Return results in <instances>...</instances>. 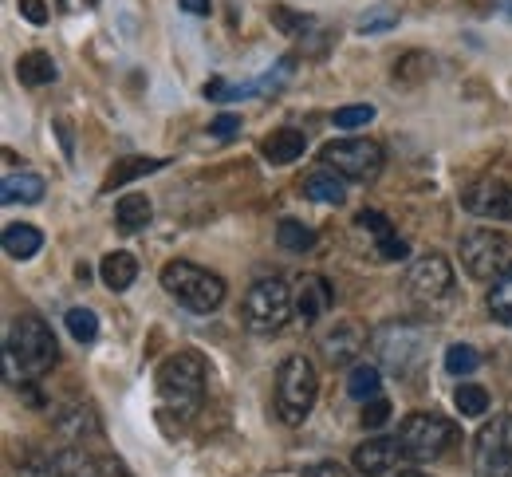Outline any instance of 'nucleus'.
<instances>
[{"mask_svg":"<svg viewBox=\"0 0 512 477\" xmlns=\"http://www.w3.org/2000/svg\"><path fill=\"white\" fill-rule=\"evenodd\" d=\"M260 150H264V158L272 166H288V162H296L308 150V138H304V131H296V127H284V131H272V138H264Z\"/></svg>","mask_w":512,"mask_h":477,"instance_id":"obj_19","label":"nucleus"},{"mask_svg":"<svg viewBox=\"0 0 512 477\" xmlns=\"http://www.w3.org/2000/svg\"><path fill=\"white\" fill-rule=\"evenodd\" d=\"M99 276H103V284L111 292H127L130 284H134V276H138V261L130 257L127 249H115V253H107L99 261Z\"/></svg>","mask_w":512,"mask_h":477,"instance_id":"obj_21","label":"nucleus"},{"mask_svg":"<svg viewBox=\"0 0 512 477\" xmlns=\"http://www.w3.org/2000/svg\"><path fill=\"white\" fill-rule=\"evenodd\" d=\"M20 16H24L28 24H44V20H48V4H44V0H20Z\"/></svg>","mask_w":512,"mask_h":477,"instance_id":"obj_37","label":"nucleus"},{"mask_svg":"<svg viewBox=\"0 0 512 477\" xmlns=\"http://www.w3.org/2000/svg\"><path fill=\"white\" fill-rule=\"evenodd\" d=\"M355 225H359L363 233H371V237H375V245H379V257H383V261H402V257H406V241L390 229V221H386L383 213L363 209V213L355 217Z\"/></svg>","mask_w":512,"mask_h":477,"instance_id":"obj_18","label":"nucleus"},{"mask_svg":"<svg viewBox=\"0 0 512 477\" xmlns=\"http://www.w3.org/2000/svg\"><path fill=\"white\" fill-rule=\"evenodd\" d=\"M304 477H351L339 462H316L312 470H304Z\"/></svg>","mask_w":512,"mask_h":477,"instance_id":"obj_39","label":"nucleus"},{"mask_svg":"<svg viewBox=\"0 0 512 477\" xmlns=\"http://www.w3.org/2000/svg\"><path fill=\"white\" fill-rule=\"evenodd\" d=\"M60 359V347L52 328L24 312L12 320L8 328V343H4V371H8V383H20V379H40L44 371H52Z\"/></svg>","mask_w":512,"mask_h":477,"instance_id":"obj_1","label":"nucleus"},{"mask_svg":"<svg viewBox=\"0 0 512 477\" xmlns=\"http://www.w3.org/2000/svg\"><path fill=\"white\" fill-rule=\"evenodd\" d=\"M347 395L355 403H371V399H383V375L375 363H355L351 375H347Z\"/></svg>","mask_w":512,"mask_h":477,"instance_id":"obj_24","label":"nucleus"},{"mask_svg":"<svg viewBox=\"0 0 512 477\" xmlns=\"http://www.w3.org/2000/svg\"><path fill=\"white\" fill-rule=\"evenodd\" d=\"M304 198L320 205H343L347 202V178L335 170H316L304 178Z\"/></svg>","mask_w":512,"mask_h":477,"instance_id":"obj_20","label":"nucleus"},{"mask_svg":"<svg viewBox=\"0 0 512 477\" xmlns=\"http://www.w3.org/2000/svg\"><path fill=\"white\" fill-rule=\"evenodd\" d=\"M0 241H4V253H8L12 261H28V257H36V253L44 249V233H40L36 225H24V221H20V225H8Z\"/></svg>","mask_w":512,"mask_h":477,"instance_id":"obj_22","label":"nucleus"},{"mask_svg":"<svg viewBox=\"0 0 512 477\" xmlns=\"http://www.w3.org/2000/svg\"><path fill=\"white\" fill-rule=\"evenodd\" d=\"M481 367V355H477V347H469V343H453L446 351V371L449 375H473Z\"/></svg>","mask_w":512,"mask_h":477,"instance_id":"obj_32","label":"nucleus"},{"mask_svg":"<svg viewBox=\"0 0 512 477\" xmlns=\"http://www.w3.org/2000/svg\"><path fill=\"white\" fill-rule=\"evenodd\" d=\"M453 407L461 418H481L485 410H489V391L481 387V383H461L457 391H453Z\"/></svg>","mask_w":512,"mask_h":477,"instance_id":"obj_29","label":"nucleus"},{"mask_svg":"<svg viewBox=\"0 0 512 477\" xmlns=\"http://www.w3.org/2000/svg\"><path fill=\"white\" fill-rule=\"evenodd\" d=\"M509 12H512V8H509Z\"/></svg>","mask_w":512,"mask_h":477,"instance_id":"obj_44","label":"nucleus"},{"mask_svg":"<svg viewBox=\"0 0 512 477\" xmlns=\"http://www.w3.org/2000/svg\"><path fill=\"white\" fill-rule=\"evenodd\" d=\"M162 288L182 308L201 312V316L221 308V300H225V280L217 273H209V269H201V265H193V261H170L162 269Z\"/></svg>","mask_w":512,"mask_h":477,"instance_id":"obj_5","label":"nucleus"},{"mask_svg":"<svg viewBox=\"0 0 512 477\" xmlns=\"http://www.w3.org/2000/svg\"><path fill=\"white\" fill-rule=\"evenodd\" d=\"M406 288L418 304H442L453 296V269H449L446 257L430 253V257H418L410 265V276H406Z\"/></svg>","mask_w":512,"mask_h":477,"instance_id":"obj_11","label":"nucleus"},{"mask_svg":"<svg viewBox=\"0 0 512 477\" xmlns=\"http://www.w3.org/2000/svg\"><path fill=\"white\" fill-rule=\"evenodd\" d=\"M190 16H209V8H213V0H178Z\"/></svg>","mask_w":512,"mask_h":477,"instance_id":"obj_41","label":"nucleus"},{"mask_svg":"<svg viewBox=\"0 0 512 477\" xmlns=\"http://www.w3.org/2000/svg\"><path fill=\"white\" fill-rule=\"evenodd\" d=\"M162 166H166V158H123V162L111 170L107 190H119V186H127V182L142 178V174H154V170H162Z\"/></svg>","mask_w":512,"mask_h":477,"instance_id":"obj_28","label":"nucleus"},{"mask_svg":"<svg viewBox=\"0 0 512 477\" xmlns=\"http://www.w3.org/2000/svg\"><path fill=\"white\" fill-rule=\"evenodd\" d=\"M473 470L477 477H512V414H497L477 430Z\"/></svg>","mask_w":512,"mask_h":477,"instance_id":"obj_10","label":"nucleus"},{"mask_svg":"<svg viewBox=\"0 0 512 477\" xmlns=\"http://www.w3.org/2000/svg\"><path fill=\"white\" fill-rule=\"evenodd\" d=\"M461 205L473 217H493V221H512V186L497 182V178H481L473 186H465Z\"/></svg>","mask_w":512,"mask_h":477,"instance_id":"obj_13","label":"nucleus"},{"mask_svg":"<svg viewBox=\"0 0 512 477\" xmlns=\"http://www.w3.org/2000/svg\"><path fill=\"white\" fill-rule=\"evenodd\" d=\"M371 347L383 359V367L398 371V375H410L426 359V332L406 324V320H390V324H379L371 332Z\"/></svg>","mask_w":512,"mask_h":477,"instance_id":"obj_8","label":"nucleus"},{"mask_svg":"<svg viewBox=\"0 0 512 477\" xmlns=\"http://www.w3.org/2000/svg\"><path fill=\"white\" fill-rule=\"evenodd\" d=\"M56 470L60 477H130V470L107 450H91V446H64L56 454Z\"/></svg>","mask_w":512,"mask_h":477,"instance_id":"obj_12","label":"nucleus"},{"mask_svg":"<svg viewBox=\"0 0 512 477\" xmlns=\"http://www.w3.org/2000/svg\"><path fill=\"white\" fill-rule=\"evenodd\" d=\"M158 395L162 407L174 410L178 418L197 414L201 399H205V359L193 351H178L158 367Z\"/></svg>","mask_w":512,"mask_h":477,"instance_id":"obj_2","label":"nucleus"},{"mask_svg":"<svg viewBox=\"0 0 512 477\" xmlns=\"http://www.w3.org/2000/svg\"><path fill=\"white\" fill-rule=\"evenodd\" d=\"M209 131H213V138H233L241 131V119L237 115H221V119L209 123Z\"/></svg>","mask_w":512,"mask_h":477,"instance_id":"obj_38","label":"nucleus"},{"mask_svg":"<svg viewBox=\"0 0 512 477\" xmlns=\"http://www.w3.org/2000/svg\"><path fill=\"white\" fill-rule=\"evenodd\" d=\"M44 178L40 174H28V170H20V174H8L4 178V186H0V202L4 205H12V202H24V205H32V202H40L44 198Z\"/></svg>","mask_w":512,"mask_h":477,"instance_id":"obj_23","label":"nucleus"},{"mask_svg":"<svg viewBox=\"0 0 512 477\" xmlns=\"http://www.w3.org/2000/svg\"><path fill=\"white\" fill-rule=\"evenodd\" d=\"M56 434L67 446H91V442L103 438V422H99L91 403H71L56 414Z\"/></svg>","mask_w":512,"mask_h":477,"instance_id":"obj_15","label":"nucleus"},{"mask_svg":"<svg viewBox=\"0 0 512 477\" xmlns=\"http://www.w3.org/2000/svg\"><path fill=\"white\" fill-rule=\"evenodd\" d=\"M316 395H320L316 363L304 359V355H288L276 371V414H280V422L300 426L316 407Z\"/></svg>","mask_w":512,"mask_h":477,"instance_id":"obj_3","label":"nucleus"},{"mask_svg":"<svg viewBox=\"0 0 512 477\" xmlns=\"http://www.w3.org/2000/svg\"><path fill=\"white\" fill-rule=\"evenodd\" d=\"M83 4H87V8H95V4H99V0H83Z\"/></svg>","mask_w":512,"mask_h":477,"instance_id":"obj_43","label":"nucleus"},{"mask_svg":"<svg viewBox=\"0 0 512 477\" xmlns=\"http://www.w3.org/2000/svg\"><path fill=\"white\" fill-rule=\"evenodd\" d=\"M16 75L24 87H44L56 79V60L48 52H24L20 64H16Z\"/></svg>","mask_w":512,"mask_h":477,"instance_id":"obj_26","label":"nucleus"},{"mask_svg":"<svg viewBox=\"0 0 512 477\" xmlns=\"http://www.w3.org/2000/svg\"><path fill=\"white\" fill-rule=\"evenodd\" d=\"M272 24L284 28L288 36H304V32L312 28V16H296V12H288V8H272Z\"/></svg>","mask_w":512,"mask_h":477,"instance_id":"obj_35","label":"nucleus"},{"mask_svg":"<svg viewBox=\"0 0 512 477\" xmlns=\"http://www.w3.org/2000/svg\"><path fill=\"white\" fill-rule=\"evenodd\" d=\"M150 217H154V205L146 194H123L119 205H115V221H119V229L123 233H138V229H146L150 225Z\"/></svg>","mask_w":512,"mask_h":477,"instance_id":"obj_25","label":"nucleus"},{"mask_svg":"<svg viewBox=\"0 0 512 477\" xmlns=\"http://www.w3.org/2000/svg\"><path fill=\"white\" fill-rule=\"evenodd\" d=\"M320 158L327 162V170L351 178V182H371L383 174V146L375 138H335L320 150Z\"/></svg>","mask_w":512,"mask_h":477,"instance_id":"obj_9","label":"nucleus"},{"mask_svg":"<svg viewBox=\"0 0 512 477\" xmlns=\"http://www.w3.org/2000/svg\"><path fill=\"white\" fill-rule=\"evenodd\" d=\"M276 241H280V249H288V253H308V249L316 245V229L304 225V221H296V217H284V221L276 225Z\"/></svg>","mask_w":512,"mask_h":477,"instance_id":"obj_27","label":"nucleus"},{"mask_svg":"<svg viewBox=\"0 0 512 477\" xmlns=\"http://www.w3.org/2000/svg\"><path fill=\"white\" fill-rule=\"evenodd\" d=\"M398 458H402V442H398V438H367V442L355 450V470L363 477L394 474Z\"/></svg>","mask_w":512,"mask_h":477,"instance_id":"obj_16","label":"nucleus"},{"mask_svg":"<svg viewBox=\"0 0 512 477\" xmlns=\"http://www.w3.org/2000/svg\"><path fill=\"white\" fill-rule=\"evenodd\" d=\"M457 438H461V430H457V422H449L442 414H426V410H418V414H410L402 426H398V442H402V458H410V462H438V458H446L449 450L457 446Z\"/></svg>","mask_w":512,"mask_h":477,"instance_id":"obj_4","label":"nucleus"},{"mask_svg":"<svg viewBox=\"0 0 512 477\" xmlns=\"http://www.w3.org/2000/svg\"><path fill=\"white\" fill-rule=\"evenodd\" d=\"M64 320H67V332H71V340L75 343H91L95 336H99V316H95L91 308H71Z\"/></svg>","mask_w":512,"mask_h":477,"instance_id":"obj_30","label":"nucleus"},{"mask_svg":"<svg viewBox=\"0 0 512 477\" xmlns=\"http://www.w3.org/2000/svg\"><path fill=\"white\" fill-rule=\"evenodd\" d=\"M331 300H335V292H331L327 276H320V273H304L292 284V312H296L304 324L323 320L327 308H331Z\"/></svg>","mask_w":512,"mask_h":477,"instance_id":"obj_14","label":"nucleus"},{"mask_svg":"<svg viewBox=\"0 0 512 477\" xmlns=\"http://www.w3.org/2000/svg\"><path fill=\"white\" fill-rule=\"evenodd\" d=\"M363 347H367V336H363V328H355V324H335L331 332H323L320 336V351L331 367L355 363Z\"/></svg>","mask_w":512,"mask_h":477,"instance_id":"obj_17","label":"nucleus"},{"mask_svg":"<svg viewBox=\"0 0 512 477\" xmlns=\"http://www.w3.org/2000/svg\"><path fill=\"white\" fill-rule=\"evenodd\" d=\"M489 316H493L497 324L512 328V273L505 276L501 284L489 288Z\"/></svg>","mask_w":512,"mask_h":477,"instance_id":"obj_31","label":"nucleus"},{"mask_svg":"<svg viewBox=\"0 0 512 477\" xmlns=\"http://www.w3.org/2000/svg\"><path fill=\"white\" fill-rule=\"evenodd\" d=\"M16 477H60V470H56V458L24 454V462L16 466Z\"/></svg>","mask_w":512,"mask_h":477,"instance_id":"obj_34","label":"nucleus"},{"mask_svg":"<svg viewBox=\"0 0 512 477\" xmlns=\"http://www.w3.org/2000/svg\"><path fill=\"white\" fill-rule=\"evenodd\" d=\"M331 119H335V127L355 131V127H367V123L375 119V107H371V103H359V107H339Z\"/></svg>","mask_w":512,"mask_h":477,"instance_id":"obj_33","label":"nucleus"},{"mask_svg":"<svg viewBox=\"0 0 512 477\" xmlns=\"http://www.w3.org/2000/svg\"><path fill=\"white\" fill-rule=\"evenodd\" d=\"M461 269L481 284H501L512 273V241L497 229H469L461 237Z\"/></svg>","mask_w":512,"mask_h":477,"instance_id":"obj_6","label":"nucleus"},{"mask_svg":"<svg viewBox=\"0 0 512 477\" xmlns=\"http://www.w3.org/2000/svg\"><path fill=\"white\" fill-rule=\"evenodd\" d=\"M205 95H209V99H229V95H237V91H233L225 79H209V83H205Z\"/></svg>","mask_w":512,"mask_h":477,"instance_id":"obj_40","label":"nucleus"},{"mask_svg":"<svg viewBox=\"0 0 512 477\" xmlns=\"http://www.w3.org/2000/svg\"><path fill=\"white\" fill-rule=\"evenodd\" d=\"M386 418H390V403H386V399H371V403H363V426H367V430L386 426Z\"/></svg>","mask_w":512,"mask_h":477,"instance_id":"obj_36","label":"nucleus"},{"mask_svg":"<svg viewBox=\"0 0 512 477\" xmlns=\"http://www.w3.org/2000/svg\"><path fill=\"white\" fill-rule=\"evenodd\" d=\"M394 477H422V474H418V470H398Z\"/></svg>","mask_w":512,"mask_h":477,"instance_id":"obj_42","label":"nucleus"},{"mask_svg":"<svg viewBox=\"0 0 512 477\" xmlns=\"http://www.w3.org/2000/svg\"><path fill=\"white\" fill-rule=\"evenodd\" d=\"M292 316V288L280 276H264L245 292L241 304V320L253 336H272L284 328V320Z\"/></svg>","mask_w":512,"mask_h":477,"instance_id":"obj_7","label":"nucleus"}]
</instances>
